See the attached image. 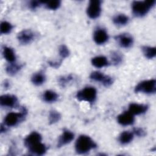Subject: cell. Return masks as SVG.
I'll return each instance as SVG.
<instances>
[{"label": "cell", "mask_w": 156, "mask_h": 156, "mask_svg": "<svg viewBox=\"0 0 156 156\" xmlns=\"http://www.w3.org/2000/svg\"><path fill=\"white\" fill-rule=\"evenodd\" d=\"M28 149H29V151L30 153H32V154H35L38 155H42L44 154L47 150L46 146L44 144L41 143V142H39L32 145L31 146L29 147Z\"/></svg>", "instance_id": "cell-15"}, {"label": "cell", "mask_w": 156, "mask_h": 156, "mask_svg": "<svg viewBox=\"0 0 156 156\" xmlns=\"http://www.w3.org/2000/svg\"><path fill=\"white\" fill-rule=\"evenodd\" d=\"M22 65H19L16 63H10L7 67H6V72L11 76H13L16 74L21 68Z\"/></svg>", "instance_id": "cell-22"}, {"label": "cell", "mask_w": 156, "mask_h": 156, "mask_svg": "<svg viewBox=\"0 0 156 156\" xmlns=\"http://www.w3.org/2000/svg\"><path fill=\"white\" fill-rule=\"evenodd\" d=\"M117 120L118 123L122 126H129L133 123L134 116L129 111L124 112L118 116Z\"/></svg>", "instance_id": "cell-9"}, {"label": "cell", "mask_w": 156, "mask_h": 156, "mask_svg": "<svg viewBox=\"0 0 156 156\" xmlns=\"http://www.w3.org/2000/svg\"><path fill=\"white\" fill-rule=\"evenodd\" d=\"M58 52L62 59L66 58L69 55L68 48L65 45H61L58 49Z\"/></svg>", "instance_id": "cell-30"}, {"label": "cell", "mask_w": 156, "mask_h": 156, "mask_svg": "<svg viewBox=\"0 0 156 156\" xmlns=\"http://www.w3.org/2000/svg\"><path fill=\"white\" fill-rule=\"evenodd\" d=\"M96 90L92 87H85L79 91L76 94V98L79 101H87L91 104L93 103L96 99Z\"/></svg>", "instance_id": "cell-3"}, {"label": "cell", "mask_w": 156, "mask_h": 156, "mask_svg": "<svg viewBox=\"0 0 156 156\" xmlns=\"http://www.w3.org/2000/svg\"><path fill=\"white\" fill-rule=\"evenodd\" d=\"M101 12V2L99 0H91L89 2L87 9V15L91 19L99 16Z\"/></svg>", "instance_id": "cell-6"}, {"label": "cell", "mask_w": 156, "mask_h": 156, "mask_svg": "<svg viewBox=\"0 0 156 156\" xmlns=\"http://www.w3.org/2000/svg\"><path fill=\"white\" fill-rule=\"evenodd\" d=\"M13 28V26L10 23H9L7 21H2L1 23V34H7L11 32L12 29Z\"/></svg>", "instance_id": "cell-25"}, {"label": "cell", "mask_w": 156, "mask_h": 156, "mask_svg": "<svg viewBox=\"0 0 156 156\" xmlns=\"http://www.w3.org/2000/svg\"><path fill=\"white\" fill-rule=\"evenodd\" d=\"M148 108V106L145 104L132 103L129 106V112L133 115H138L144 113Z\"/></svg>", "instance_id": "cell-13"}, {"label": "cell", "mask_w": 156, "mask_h": 156, "mask_svg": "<svg viewBox=\"0 0 156 156\" xmlns=\"http://www.w3.org/2000/svg\"><path fill=\"white\" fill-rule=\"evenodd\" d=\"M74 136V135L72 132L68 130H65L58 139L57 147H60L69 143L73 140Z\"/></svg>", "instance_id": "cell-12"}, {"label": "cell", "mask_w": 156, "mask_h": 156, "mask_svg": "<svg viewBox=\"0 0 156 156\" xmlns=\"http://www.w3.org/2000/svg\"><path fill=\"white\" fill-rule=\"evenodd\" d=\"M96 144L88 136L82 135L77 139L75 144L76 152L80 154H83L89 152L91 149L96 148Z\"/></svg>", "instance_id": "cell-1"}, {"label": "cell", "mask_w": 156, "mask_h": 156, "mask_svg": "<svg viewBox=\"0 0 156 156\" xmlns=\"http://www.w3.org/2000/svg\"><path fill=\"white\" fill-rule=\"evenodd\" d=\"M0 104L2 106L13 107L17 104V98L13 95L4 94L0 98Z\"/></svg>", "instance_id": "cell-11"}, {"label": "cell", "mask_w": 156, "mask_h": 156, "mask_svg": "<svg viewBox=\"0 0 156 156\" xmlns=\"http://www.w3.org/2000/svg\"><path fill=\"white\" fill-rule=\"evenodd\" d=\"M102 83L106 87H110L113 83V79L111 77L108 76H105L102 82Z\"/></svg>", "instance_id": "cell-32"}, {"label": "cell", "mask_w": 156, "mask_h": 156, "mask_svg": "<svg viewBox=\"0 0 156 156\" xmlns=\"http://www.w3.org/2000/svg\"><path fill=\"white\" fill-rule=\"evenodd\" d=\"M133 138V133L129 131H124L122 132L119 137V142L122 144L129 143Z\"/></svg>", "instance_id": "cell-18"}, {"label": "cell", "mask_w": 156, "mask_h": 156, "mask_svg": "<svg viewBox=\"0 0 156 156\" xmlns=\"http://www.w3.org/2000/svg\"><path fill=\"white\" fill-rule=\"evenodd\" d=\"M141 49L144 55L149 59L154 58L156 55V49L155 47L144 46L141 48Z\"/></svg>", "instance_id": "cell-20"}, {"label": "cell", "mask_w": 156, "mask_h": 156, "mask_svg": "<svg viewBox=\"0 0 156 156\" xmlns=\"http://www.w3.org/2000/svg\"><path fill=\"white\" fill-rule=\"evenodd\" d=\"M92 65L96 68H102L108 65V62L104 56H97L91 59Z\"/></svg>", "instance_id": "cell-16"}, {"label": "cell", "mask_w": 156, "mask_h": 156, "mask_svg": "<svg viewBox=\"0 0 156 156\" xmlns=\"http://www.w3.org/2000/svg\"><path fill=\"white\" fill-rule=\"evenodd\" d=\"M62 60H60L59 61H55V62H53V61H49L48 62V64L52 68H57L60 66V65L62 64Z\"/></svg>", "instance_id": "cell-34"}, {"label": "cell", "mask_w": 156, "mask_h": 156, "mask_svg": "<svg viewBox=\"0 0 156 156\" xmlns=\"http://www.w3.org/2000/svg\"><path fill=\"white\" fill-rule=\"evenodd\" d=\"M41 135L37 132H33L30 133L29 135H27L24 139V144L27 147L31 146L32 145L41 142Z\"/></svg>", "instance_id": "cell-14"}, {"label": "cell", "mask_w": 156, "mask_h": 156, "mask_svg": "<svg viewBox=\"0 0 156 156\" xmlns=\"http://www.w3.org/2000/svg\"><path fill=\"white\" fill-rule=\"evenodd\" d=\"M17 39L21 44H27L33 41L34 39V34L30 30L24 29L18 34Z\"/></svg>", "instance_id": "cell-7"}, {"label": "cell", "mask_w": 156, "mask_h": 156, "mask_svg": "<svg viewBox=\"0 0 156 156\" xmlns=\"http://www.w3.org/2000/svg\"><path fill=\"white\" fill-rule=\"evenodd\" d=\"M111 58L114 65H118L121 63L122 60V57L118 52H113L111 54Z\"/></svg>", "instance_id": "cell-27"}, {"label": "cell", "mask_w": 156, "mask_h": 156, "mask_svg": "<svg viewBox=\"0 0 156 156\" xmlns=\"http://www.w3.org/2000/svg\"><path fill=\"white\" fill-rule=\"evenodd\" d=\"M156 91V81L155 79L144 80L140 82L135 88L136 93L146 94L154 93Z\"/></svg>", "instance_id": "cell-4"}, {"label": "cell", "mask_w": 156, "mask_h": 156, "mask_svg": "<svg viewBox=\"0 0 156 156\" xmlns=\"http://www.w3.org/2000/svg\"><path fill=\"white\" fill-rule=\"evenodd\" d=\"M108 38L107 32L103 29H98L93 34V40L98 44H102L105 43Z\"/></svg>", "instance_id": "cell-10"}, {"label": "cell", "mask_w": 156, "mask_h": 156, "mask_svg": "<svg viewBox=\"0 0 156 156\" xmlns=\"http://www.w3.org/2000/svg\"><path fill=\"white\" fill-rule=\"evenodd\" d=\"M61 118L60 114L56 110H52L50 111L49 115V122L50 124L57 122Z\"/></svg>", "instance_id": "cell-24"}, {"label": "cell", "mask_w": 156, "mask_h": 156, "mask_svg": "<svg viewBox=\"0 0 156 156\" xmlns=\"http://www.w3.org/2000/svg\"><path fill=\"white\" fill-rule=\"evenodd\" d=\"M26 113L27 111L25 108H23L20 113H9L4 119V124L7 126H14L24 118Z\"/></svg>", "instance_id": "cell-5"}, {"label": "cell", "mask_w": 156, "mask_h": 156, "mask_svg": "<svg viewBox=\"0 0 156 156\" xmlns=\"http://www.w3.org/2000/svg\"><path fill=\"white\" fill-rule=\"evenodd\" d=\"M73 79V77L71 75H68V76H64L60 77L58 78V82L60 86L64 87L66 86V85L70 82Z\"/></svg>", "instance_id": "cell-29"}, {"label": "cell", "mask_w": 156, "mask_h": 156, "mask_svg": "<svg viewBox=\"0 0 156 156\" xmlns=\"http://www.w3.org/2000/svg\"><path fill=\"white\" fill-rule=\"evenodd\" d=\"M115 39L117 40L119 44L124 48L130 47L133 42L132 37L128 34H121L116 36Z\"/></svg>", "instance_id": "cell-8"}, {"label": "cell", "mask_w": 156, "mask_h": 156, "mask_svg": "<svg viewBox=\"0 0 156 156\" xmlns=\"http://www.w3.org/2000/svg\"><path fill=\"white\" fill-rule=\"evenodd\" d=\"M5 131V126H3L2 124H1V133H3Z\"/></svg>", "instance_id": "cell-35"}, {"label": "cell", "mask_w": 156, "mask_h": 156, "mask_svg": "<svg viewBox=\"0 0 156 156\" xmlns=\"http://www.w3.org/2000/svg\"><path fill=\"white\" fill-rule=\"evenodd\" d=\"M155 3V0L135 1L132 4V12L135 16H143L147 13L149 10L154 5Z\"/></svg>", "instance_id": "cell-2"}, {"label": "cell", "mask_w": 156, "mask_h": 156, "mask_svg": "<svg viewBox=\"0 0 156 156\" xmlns=\"http://www.w3.org/2000/svg\"><path fill=\"white\" fill-rule=\"evenodd\" d=\"M113 21L116 25L124 26L128 23L129 18L124 14H119L113 18Z\"/></svg>", "instance_id": "cell-21"}, {"label": "cell", "mask_w": 156, "mask_h": 156, "mask_svg": "<svg viewBox=\"0 0 156 156\" xmlns=\"http://www.w3.org/2000/svg\"><path fill=\"white\" fill-rule=\"evenodd\" d=\"M43 98L45 102H54L57 101L58 98L57 94L51 90H46L43 96Z\"/></svg>", "instance_id": "cell-19"}, {"label": "cell", "mask_w": 156, "mask_h": 156, "mask_svg": "<svg viewBox=\"0 0 156 156\" xmlns=\"http://www.w3.org/2000/svg\"><path fill=\"white\" fill-rule=\"evenodd\" d=\"M105 76V75H104V74H102L99 71H94L91 73L90 77V79L93 80L102 82Z\"/></svg>", "instance_id": "cell-28"}, {"label": "cell", "mask_w": 156, "mask_h": 156, "mask_svg": "<svg viewBox=\"0 0 156 156\" xmlns=\"http://www.w3.org/2000/svg\"><path fill=\"white\" fill-rule=\"evenodd\" d=\"M3 55L5 59L10 63H13L16 60L15 54L11 48L4 46L3 48Z\"/></svg>", "instance_id": "cell-17"}, {"label": "cell", "mask_w": 156, "mask_h": 156, "mask_svg": "<svg viewBox=\"0 0 156 156\" xmlns=\"http://www.w3.org/2000/svg\"><path fill=\"white\" fill-rule=\"evenodd\" d=\"M133 133H135L138 136H143L145 135V132L143 130V129L140 127L134 128L133 130Z\"/></svg>", "instance_id": "cell-33"}, {"label": "cell", "mask_w": 156, "mask_h": 156, "mask_svg": "<svg viewBox=\"0 0 156 156\" xmlns=\"http://www.w3.org/2000/svg\"><path fill=\"white\" fill-rule=\"evenodd\" d=\"M44 3H45V1H32L30 2L29 6L31 9L34 10L37 8L38 7H39L42 4H44Z\"/></svg>", "instance_id": "cell-31"}, {"label": "cell", "mask_w": 156, "mask_h": 156, "mask_svg": "<svg viewBox=\"0 0 156 156\" xmlns=\"http://www.w3.org/2000/svg\"><path fill=\"white\" fill-rule=\"evenodd\" d=\"M45 6L47 9L50 10H56L60 5V1L58 0L45 1Z\"/></svg>", "instance_id": "cell-26"}, {"label": "cell", "mask_w": 156, "mask_h": 156, "mask_svg": "<svg viewBox=\"0 0 156 156\" xmlns=\"http://www.w3.org/2000/svg\"><path fill=\"white\" fill-rule=\"evenodd\" d=\"M32 82L35 85H40L45 81V76L41 72L34 74L31 78Z\"/></svg>", "instance_id": "cell-23"}]
</instances>
